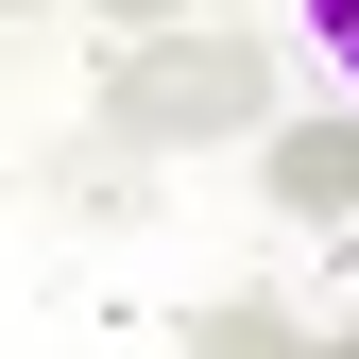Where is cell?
Listing matches in <instances>:
<instances>
[{
    "mask_svg": "<svg viewBox=\"0 0 359 359\" xmlns=\"http://www.w3.org/2000/svg\"><path fill=\"white\" fill-rule=\"evenodd\" d=\"M308 34H325V52H359V0H308Z\"/></svg>",
    "mask_w": 359,
    "mask_h": 359,
    "instance_id": "5b68a950",
    "label": "cell"
},
{
    "mask_svg": "<svg viewBox=\"0 0 359 359\" xmlns=\"http://www.w3.org/2000/svg\"><path fill=\"white\" fill-rule=\"evenodd\" d=\"M342 86H359V52H342Z\"/></svg>",
    "mask_w": 359,
    "mask_h": 359,
    "instance_id": "52a82bcc",
    "label": "cell"
},
{
    "mask_svg": "<svg viewBox=\"0 0 359 359\" xmlns=\"http://www.w3.org/2000/svg\"><path fill=\"white\" fill-rule=\"evenodd\" d=\"M189 359H308V325L274 291H222V308H189Z\"/></svg>",
    "mask_w": 359,
    "mask_h": 359,
    "instance_id": "3957f363",
    "label": "cell"
},
{
    "mask_svg": "<svg viewBox=\"0 0 359 359\" xmlns=\"http://www.w3.org/2000/svg\"><path fill=\"white\" fill-rule=\"evenodd\" d=\"M274 205L291 222H359V120H274Z\"/></svg>",
    "mask_w": 359,
    "mask_h": 359,
    "instance_id": "7a4b0ae2",
    "label": "cell"
},
{
    "mask_svg": "<svg viewBox=\"0 0 359 359\" xmlns=\"http://www.w3.org/2000/svg\"><path fill=\"white\" fill-rule=\"evenodd\" d=\"M257 120H274V34H240V18H189V34L103 69V137L120 154H205V137H257Z\"/></svg>",
    "mask_w": 359,
    "mask_h": 359,
    "instance_id": "6da1fadb",
    "label": "cell"
},
{
    "mask_svg": "<svg viewBox=\"0 0 359 359\" xmlns=\"http://www.w3.org/2000/svg\"><path fill=\"white\" fill-rule=\"evenodd\" d=\"M86 18H103L120 52H154V34H189V18H205V0H86Z\"/></svg>",
    "mask_w": 359,
    "mask_h": 359,
    "instance_id": "277c9868",
    "label": "cell"
},
{
    "mask_svg": "<svg viewBox=\"0 0 359 359\" xmlns=\"http://www.w3.org/2000/svg\"><path fill=\"white\" fill-rule=\"evenodd\" d=\"M308 359H359V342H308Z\"/></svg>",
    "mask_w": 359,
    "mask_h": 359,
    "instance_id": "8992f818",
    "label": "cell"
}]
</instances>
